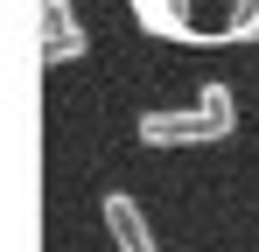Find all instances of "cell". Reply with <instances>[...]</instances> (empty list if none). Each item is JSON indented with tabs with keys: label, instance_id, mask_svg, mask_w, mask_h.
Listing matches in <instances>:
<instances>
[{
	"label": "cell",
	"instance_id": "1",
	"mask_svg": "<svg viewBox=\"0 0 259 252\" xmlns=\"http://www.w3.org/2000/svg\"><path fill=\"white\" fill-rule=\"evenodd\" d=\"M238 126V98H231V84H203L196 91V105H182V112H140L133 133L147 140V147H210Z\"/></svg>",
	"mask_w": 259,
	"mask_h": 252
},
{
	"label": "cell",
	"instance_id": "2",
	"mask_svg": "<svg viewBox=\"0 0 259 252\" xmlns=\"http://www.w3.org/2000/svg\"><path fill=\"white\" fill-rule=\"evenodd\" d=\"M84 49H91V35L70 14V0H42V63H77Z\"/></svg>",
	"mask_w": 259,
	"mask_h": 252
},
{
	"label": "cell",
	"instance_id": "3",
	"mask_svg": "<svg viewBox=\"0 0 259 252\" xmlns=\"http://www.w3.org/2000/svg\"><path fill=\"white\" fill-rule=\"evenodd\" d=\"M98 217H105V231H112V245H119V252H161V245H154V231H147V210L133 203L126 189H112V196L98 203Z\"/></svg>",
	"mask_w": 259,
	"mask_h": 252
}]
</instances>
